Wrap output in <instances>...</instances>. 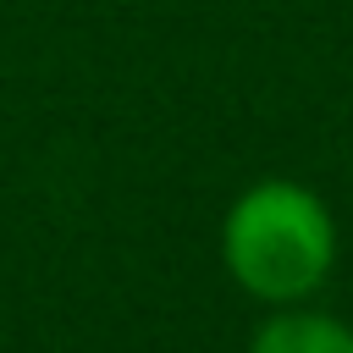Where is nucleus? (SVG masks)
<instances>
[{"instance_id": "1", "label": "nucleus", "mask_w": 353, "mask_h": 353, "mask_svg": "<svg viewBox=\"0 0 353 353\" xmlns=\"http://www.w3.org/2000/svg\"><path fill=\"white\" fill-rule=\"evenodd\" d=\"M221 265L254 303H309L336 270V221L331 204L292 182L259 176L248 182L221 221Z\"/></svg>"}, {"instance_id": "2", "label": "nucleus", "mask_w": 353, "mask_h": 353, "mask_svg": "<svg viewBox=\"0 0 353 353\" xmlns=\"http://www.w3.org/2000/svg\"><path fill=\"white\" fill-rule=\"evenodd\" d=\"M243 353H353V325L325 309L281 303L276 314H265L254 325Z\"/></svg>"}]
</instances>
